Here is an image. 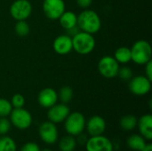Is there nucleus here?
Instances as JSON below:
<instances>
[{"mask_svg":"<svg viewBox=\"0 0 152 151\" xmlns=\"http://www.w3.org/2000/svg\"><path fill=\"white\" fill-rule=\"evenodd\" d=\"M77 26L81 31L94 34L98 32L102 27L101 18L93 10H85L77 16Z\"/></svg>","mask_w":152,"mask_h":151,"instance_id":"1","label":"nucleus"},{"mask_svg":"<svg viewBox=\"0 0 152 151\" xmlns=\"http://www.w3.org/2000/svg\"><path fill=\"white\" fill-rule=\"evenodd\" d=\"M73 49L79 54H88L95 47V39L93 34L79 31L72 36Z\"/></svg>","mask_w":152,"mask_h":151,"instance_id":"2","label":"nucleus"},{"mask_svg":"<svg viewBox=\"0 0 152 151\" xmlns=\"http://www.w3.org/2000/svg\"><path fill=\"white\" fill-rule=\"evenodd\" d=\"M132 61L139 65H145L151 61L152 49L151 44L146 40L136 41L131 48Z\"/></svg>","mask_w":152,"mask_h":151,"instance_id":"3","label":"nucleus"},{"mask_svg":"<svg viewBox=\"0 0 152 151\" xmlns=\"http://www.w3.org/2000/svg\"><path fill=\"white\" fill-rule=\"evenodd\" d=\"M64 127L68 134L77 136L83 133L86 128V118L80 112H72L64 120Z\"/></svg>","mask_w":152,"mask_h":151,"instance_id":"4","label":"nucleus"},{"mask_svg":"<svg viewBox=\"0 0 152 151\" xmlns=\"http://www.w3.org/2000/svg\"><path fill=\"white\" fill-rule=\"evenodd\" d=\"M9 116L11 124L20 130H26L32 124L31 114L23 108L13 109Z\"/></svg>","mask_w":152,"mask_h":151,"instance_id":"5","label":"nucleus"},{"mask_svg":"<svg viewBox=\"0 0 152 151\" xmlns=\"http://www.w3.org/2000/svg\"><path fill=\"white\" fill-rule=\"evenodd\" d=\"M119 63L112 56H103L98 63L100 74L106 78H113L118 76Z\"/></svg>","mask_w":152,"mask_h":151,"instance_id":"6","label":"nucleus"},{"mask_svg":"<svg viewBox=\"0 0 152 151\" xmlns=\"http://www.w3.org/2000/svg\"><path fill=\"white\" fill-rule=\"evenodd\" d=\"M31 12L32 5L28 0H15L10 7V13L16 20H26Z\"/></svg>","mask_w":152,"mask_h":151,"instance_id":"7","label":"nucleus"},{"mask_svg":"<svg viewBox=\"0 0 152 151\" xmlns=\"http://www.w3.org/2000/svg\"><path fill=\"white\" fill-rule=\"evenodd\" d=\"M86 151H113L111 141L102 135L91 136L86 142Z\"/></svg>","mask_w":152,"mask_h":151,"instance_id":"8","label":"nucleus"},{"mask_svg":"<svg viewBox=\"0 0 152 151\" xmlns=\"http://www.w3.org/2000/svg\"><path fill=\"white\" fill-rule=\"evenodd\" d=\"M151 89V81L145 76H138L130 79L129 90L137 96H142L150 93Z\"/></svg>","mask_w":152,"mask_h":151,"instance_id":"9","label":"nucleus"},{"mask_svg":"<svg viewBox=\"0 0 152 151\" xmlns=\"http://www.w3.org/2000/svg\"><path fill=\"white\" fill-rule=\"evenodd\" d=\"M38 133L40 136V139L46 144H54L59 138L58 129L51 121L44 122L40 125L38 129Z\"/></svg>","mask_w":152,"mask_h":151,"instance_id":"10","label":"nucleus"},{"mask_svg":"<svg viewBox=\"0 0 152 151\" xmlns=\"http://www.w3.org/2000/svg\"><path fill=\"white\" fill-rule=\"evenodd\" d=\"M43 11L47 18L58 20L65 12V3L63 0H44Z\"/></svg>","mask_w":152,"mask_h":151,"instance_id":"11","label":"nucleus"},{"mask_svg":"<svg viewBox=\"0 0 152 151\" xmlns=\"http://www.w3.org/2000/svg\"><path fill=\"white\" fill-rule=\"evenodd\" d=\"M69 113H70L69 108L66 104L56 103L51 108H49V110L47 112V117L49 121L53 122V124H59L63 122Z\"/></svg>","mask_w":152,"mask_h":151,"instance_id":"12","label":"nucleus"},{"mask_svg":"<svg viewBox=\"0 0 152 151\" xmlns=\"http://www.w3.org/2000/svg\"><path fill=\"white\" fill-rule=\"evenodd\" d=\"M86 128L90 136L102 135L106 130V122L100 116H93L86 123Z\"/></svg>","mask_w":152,"mask_h":151,"instance_id":"13","label":"nucleus"},{"mask_svg":"<svg viewBox=\"0 0 152 151\" xmlns=\"http://www.w3.org/2000/svg\"><path fill=\"white\" fill-rule=\"evenodd\" d=\"M38 103L41 107L49 109L54 104L57 103L58 101V93L50 87L45 88L40 91L37 96Z\"/></svg>","mask_w":152,"mask_h":151,"instance_id":"14","label":"nucleus"},{"mask_svg":"<svg viewBox=\"0 0 152 151\" xmlns=\"http://www.w3.org/2000/svg\"><path fill=\"white\" fill-rule=\"evenodd\" d=\"M53 50L61 55L69 53L72 49V37L69 35H61L57 36L53 44Z\"/></svg>","mask_w":152,"mask_h":151,"instance_id":"15","label":"nucleus"},{"mask_svg":"<svg viewBox=\"0 0 152 151\" xmlns=\"http://www.w3.org/2000/svg\"><path fill=\"white\" fill-rule=\"evenodd\" d=\"M137 126L139 128L140 134L146 140H152V116L151 114H146L141 117L138 120Z\"/></svg>","mask_w":152,"mask_h":151,"instance_id":"16","label":"nucleus"},{"mask_svg":"<svg viewBox=\"0 0 152 151\" xmlns=\"http://www.w3.org/2000/svg\"><path fill=\"white\" fill-rule=\"evenodd\" d=\"M58 20L61 26L67 30L77 25V16L71 11H65Z\"/></svg>","mask_w":152,"mask_h":151,"instance_id":"17","label":"nucleus"},{"mask_svg":"<svg viewBox=\"0 0 152 151\" xmlns=\"http://www.w3.org/2000/svg\"><path fill=\"white\" fill-rule=\"evenodd\" d=\"M126 144L134 151H141L147 144L146 140L141 134H132L127 138Z\"/></svg>","mask_w":152,"mask_h":151,"instance_id":"18","label":"nucleus"},{"mask_svg":"<svg viewBox=\"0 0 152 151\" xmlns=\"http://www.w3.org/2000/svg\"><path fill=\"white\" fill-rule=\"evenodd\" d=\"M77 147V140L75 136L66 135L63 136L59 142V149L61 151H74Z\"/></svg>","mask_w":152,"mask_h":151,"instance_id":"19","label":"nucleus"},{"mask_svg":"<svg viewBox=\"0 0 152 151\" xmlns=\"http://www.w3.org/2000/svg\"><path fill=\"white\" fill-rule=\"evenodd\" d=\"M114 58L118 63H127L130 61H132L131 56V49L128 47H119L116 50Z\"/></svg>","mask_w":152,"mask_h":151,"instance_id":"20","label":"nucleus"},{"mask_svg":"<svg viewBox=\"0 0 152 151\" xmlns=\"http://www.w3.org/2000/svg\"><path fill=\"white\" fill-rule=\"evenodd\" d=\"M138 119L135 116L126 115L120 120V126L125 131H133L137 127Z\"/></svg>","mask_w":152,"mask_h":151,"instance_id":"21","label":"nucleus"},{"mask_svg":"<svg viewBox=\"0 0 152 151\" xmlns=\"http://www.w3.org/2000/svg\"><path fill=\"white\" fill-rule=\"evenodd\" d=\"M0 151H17L15 141L10 136L2 135L0 137Z\"/></svg>","mask_w":152,"mask_h":151,"instance_id":"22","label":"nucleus"},{"mask_svg":"<svg viewBox=\"0 0 152 151\" xmlns=\"http://www.w3.org/2000/svg\"><path fill=\"white\" fill-rule=\"evenodd\" d=\"M73 90L70 86H62L61 89H60V92L58 93V99L61 100V101L64 104H67L69 103L72 98H73Z\"/></svg>","mask_w":152,"mask_h":151,"instance_id":"23","label":"nucleus"},{"mask_svg":"<svg viewBox=\"0 0 152 151\" xmlns=\"http://www.w3.org/2000/svg\"><path fill=\"white\" fill-rule=\"evenodd\" d=\"M14 30H15V33L19 36L24 37L29 34L30 28H29V25L25 20H17L14 26Z\"/></svg>","mask_w":152,"mask_h":151,"instance_id":"24","label":"nucleus"},{"mask_svg":"<svg viewBox=\"0 0 152 151\" xmlns=\"http://www.w3.org/2000/svg\"><path fill=\"white\" fill-rule=\"evenodd\" d=\"M12 110L11 102L4 98H0V117H7Z\"/></svg>","mask_w":152,"mask_h":151,"instance_id":"25","label":"nucleus"},{"mask_svg":"<svg viewBox=\"0 0 152 151\" xmlns=\"http://www.w3.org/2000/svg\"><path fill=\"white\" fill-rule=\"evenodd\" d=\"M11 104H12V108H14V109L23 108V106L25 104V98H24V96L21 95L20 93L14 94L12 96V98Z\"/></svg>","mask_w":152,"mask_h":151,"instance_id":"26","label":"nucleus"},{"mask_svg":"<svg viewBox=\"0 0 152 151\" xmlns=\"http://www.w3.org/2000/svg\"><path fill=\"white\" fill-rule=\"evenodd\" d=\"M118 76H119V77L122 80L125 81H128L132 78L133 77V71L130 68L128 67H123V68H119L118 69Z\"/></svg>","mask_w":152,"mask_h":151,"instance_id":"27","label":"nucleus"},{"mask_svg":"<svg viewBox=\"0 0 152 151\" xmlns=\"http://www.w3.org/2000/svg\"><path fill=\"white\" fill-rule=\"evenodd\" d=\"M11 122L6 117H0V135H5L11 129Z\"/></svg>","mask_w":152,"mask_h":151,"instance_id":"28","label":"nucleus"},{"mask_svg":"<svg viewBox=\"0 0 152 151\" xmlns=\"http://www.w3.org/2000/svg\"><path fill=\"white\" fill-rule=\"evenodd\" d=\"M40 148L39 146L36 143V142H27L25 143L21 148H20V151H40Z\"/></svg>","mask_w":152,"mask_h":151,"instance_id":"29","label":"nucleus"},{"mask_svg":"<svg viewBox=\"0 0 152 151\" xmlns=\"http://www.w3.org/2000/svg\"><path fill=\"white\" fill-rule=\"evenodd\" d=\"M145 77H147L151 81L152 80V61H150L145 64Z\"/></svg>","mask_w":152,"mask_h":151,"instance_id":"30","label":"nucleus"},{"mask_svg":"<svg viewBox=\"0 0 152 151\" xmlns=\"http://www.w3.org/2000/svg\"><path fill=\"white\" fill-rule=\"evenodd\" d=\"M93 3V0H77V4L81 8H88Z\"/></svg>","mask_w":152,"mask_h":151,"instance_id":"31","label":"nucleus"},{"mask_svg":"<svg viewBox=\"0 0 152 151\" xmlns=\"http://www.w3.org/2000/svg\"><path fill=\"white\" fill-rule=\"evenodd\" d=\"M141 151H152V144L151 143H147L145 147Z\"/></svg>","mask_w":152,"mask_h":151,"instance_id":"32","label":"nucleus"},{"mask_svg":"<svg viewBox=\"0 0 152 151\" xmlns=\"http://www.w3.org/2000/svg\"><path fill=\"white\" fill-rule=\"evenodd\" d=\"M40 151H53L52 150H50V149H44V150H42Z\"/></svg>","mask_w":152,"mask_h":151,"instance_id":"33","label":"nucleus"}]
</instances>
